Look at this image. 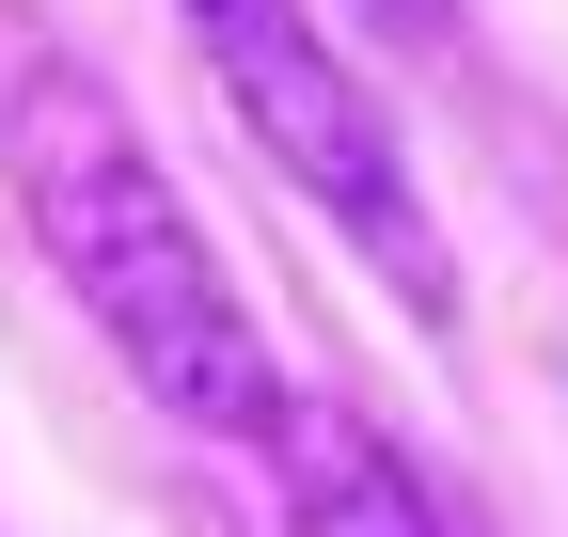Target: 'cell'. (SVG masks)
Masks as SVG:
<instances>
[{
  "instance_id": "1",
  "label": "cell",
  "mask_w": 568,
  "mask_h": 537,
  "mask_svg": "<svg viewBox=\"0 0 568 537\" xmlns=\"http://www.w3.org/2000/svg\"><path fill=\"white\" fill-rule=\"evenodd\" d=\"M0 190H17L32 253L63 268V301L95 316V348L159 395L174 427H222V443H268L301 412V379L268 364V316L222 268V237L190 222V190L159 174V143L126 126V95L63 48H17L0 63Z\"/></svg>"
},
{
  "instance_id": "4",
  "label": "cell",
  "mask_w": 568,
  "mask_h": 537,
  "mask_svg": "<svg viewBox=\"0 0 568 537\" xmlns=\"http://www.w3.org/2000/svg\"><path fill=\"white\" fill-rule=\"evenodd\" d=\"M364 32H395V48H443V0H347Z\"/></svg>"
},
{
  "instance_id": "2",
  "label": "cell",
  "mask_w": 568,
  "mask_h": 537,
  "mask_svg": "<svg viewBox=\"0 0 568 537\" xmlns=\"http://www.w3.org/2000/svg\"><path fill=\"white\" fill-rule=\"evenodd\" d=\"M174 17L205 48V80H222V111L253 126V159L395 285V316L458 332V268H443V222L410 190V126L379 111L364 48L332 32V0H174Z\"/></svg>"
},
{
  "instance_id": "3",
  "label": "cell",
  "mask_w": 568,
  "mask_h": 537,
  "mask_svg": "<svg viewBox=\"0 0 568 537\" xmlns=\"http://www.w3.org/2000/svg\"><path fill=\"white\" fill-rule=\"evenodd\" d=\"M284 458V506H301V537H443V506H426V475L364 427V412H332V395H301V412L268 427Z\"/></svg>"
}]
</instances>
